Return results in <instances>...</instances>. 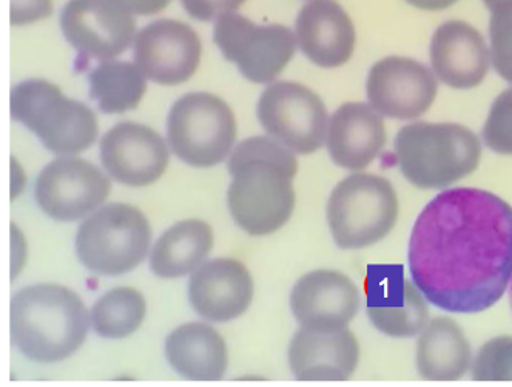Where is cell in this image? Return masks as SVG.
<instances>
[{"label": "cell", "mask_w": 512, "mask_h": 387, "mask_svg": "<svg viewBox=\"0 0 512 387\" xmlns=\"http://www.w3.org/2000/svg\"><path fill=\"white\" fill-rule=\"evenodd\" d=\"M11 340L28 360H67L84 344L90 318L79 295L56 284L27 287L11 300Z\"/></svg>", "instance_id": "cell-3"}, {"label": "cell", "mask_w": 512, "mask_h": 387, "mask_svg": "<svg viewBox=\"0 0 512 387\" xmlns=\"http://www.w3.org/2000/svg\"><path fill=\"white\" fill-rule=\"evenodd\" d=\"M152 241V226L130 204H110L79 227L76 252L90 272L118 276L144 261Z\"/></svg>", "instance_id": "cell-7"}, {"label": "cell", "mask_w": 512, "mask_h": 387, "mask_svg": "<svg viewBox=\"0 0 512 387\" xmlns=\"http://www.w3.org/2000/svg\"><path fill=\"white\" fill-rule=\"evenodd\" d=\"M412 7L425 11H442L452 7L459 0H406Z\"/></svg>", "instance_id": "cell-34"}, {"label": "cell", "mask_w": 512, "mask_h": 387, "mask_svg": "<svg viewBox=\"0 0 512 387\" xmlns=\"http://www.w3.org/2000/svg\"><path fill=\"white\" fill-rule=\"evenodd\" d=\"M366 295L369 320L381 334L412 338L429 323L425 295L403 275V267H369Z\"/></svg>", "instance_id": "cell-15"}, {"label": "cell", "mask_w": 512, "mask_h": 387, "mask_svg": "<svg viewBox=\"0 0 512 387\" xmlns=\"http://www.w3.org/2000/svg\"><path fill=\"white\" fill-rule=\"evenodd\" d=\"M290 309L304 329L338 332L357 317L360 290L344 273L315 270L295 284L290 293Z\"/></svg>", "instance_id": "cell-17"}, {"label": "cell", "mask_w": 512, "mask_h": 387, "mask_svg": "<svg viewBox=\"0 0 512 387\" xmlns=\"http://www.w3.org/2000/svg\"><path fill=\"white\" fill-rule=\"evenodd\" d=\"M472 352L462 327L448 317L429 321L417 343L418 374L428 381L462 380Z\"/></svg>", "instance_id": "cell-24"}, {"label": "cell", "mask_w": 512, "mask_h": 387, "mask_svg": "<svg viewBox=\"0 0 512 387\" xmlns=\"http://www.w3.org/2000/svg\"><path fill=\"white\" fill-rule=\"evenodd\" d=\"M101 159L115 181L128 187H147L169 167V147L153 128L121 122L102 138Z\"/></svg>", "instance_id": "cell-16"}, {"label": "cell", "mask_w": 512, "mask_h": 387, "mask_svg": "<svg viewBox=\"0 0 512 387\" xmlns=\"http://www.w3.org/2000/svg\"><path fill=\"white\" fill-rule=\"evenodd\" d=\"M258 119L267 135L290 152L310 155L327 139L326 105L315 91L298 82L269 85L258 102Z\"/></svg>", "instance_id": "cell-10"}, {"label": "cell", "mask_w": 512, "mask_h": 387, "mask_svg": "<svg viewBox=\"0 0 512 387\" xmlns=\"http://www.w3.org/2000/svg\"><path fill=\"white\" fill-rule=\"evenodd\" d=\"M215 236L210 224L187 219L170 227L156 241L150 269L161 278H179L195 272L212 252Z\"/></svg>", "instance_id": "cell-25"}, {"label": "cell", "mask_w": 512, "mask_h": 387, "mask_svg": "<svg viewBox=\"0 0 512 387\" xmlns=\"http://www.w3.org/2000/svg\"><path fill=\"white\" fill-rule=\"evenodd\" d=\"M366 93L380 115L409 121L425 115L432 107L438 84L434 73L422 62L389 56L369 71Z\"/></svg>", "instance_id": "cell-13"}, {"label": "cell", "mask_w": 512, "mask_h": 387, "mask_svg": "<svg viewBox=\"0 0 512 387\" xmlns=\"http://www.w3.org/2000/svg\"><path fill=\"white\" fill-rule=\"evenodd\" d=\"M166 357L181 377L192 381L223 380L229 364L226 341L203 323L178 327L167 338Z\"/></svg>", "instance_id": "cell-23"}, {"label": "cell", "mask_w": 512, "mask_h": 387, "mask_svg": "<svg viewBox=\"0 0 512 387\" xmlns=\"http://www.w3.org/2000/svg\"><path fill=\"white\" fill-rule=\"evenodd\" d=\"M483 139L492 152L512 155V88L500 93L492 102L483 127Z\"/></svg>", "instance_id": "cell-30"}, {"label": "cell", "mask_w": 512, "mask_h": 387, "mask_svg": "<svg viewBox=\"0 0 512 387\" xmlns=\"http://www.w3.org/2000/svg\"><path fill=\"white\" fill-rule=\"evenodd\" d=\"M295 36L304 56L318 67H341L354 54V22L335 0H310L304 5Z\"/></svg>", "instance_id": "cell-20"}, {"label": "cell", "mask_w": 512, "mask_h": 387, "mask_svg": "<svg viewBox=\"0 0 512 387\" xmlns=\"http://www.w3.org/2000/svg\"><path fill=\"white\" fill-rule=\"evenodd\" d=\"M53 14V0H11L10 21L14 27L34 24Z\"/></svg>", "instance_id": "cell-32"}, {"label": "cell", "mask_w": 512, "mask_h": 387, "mask_svg": "<svg viewBox=\"0 0 512 387\" xmlns=\"http://www.w3.org/2000/svg\"><path fill=\"white\" fill-rule=\"evenodd\" d=\"M110 190L112 182L95 164L62 156L42 170L36 182V199L50 218L78 221L101 207Z\"/></svg>", "instance_id": "cell-12"}, {"label": "cell", "mask_w": 512, "mask_h": 387, "mask_svg": "<svg viewBox=\"0 0 512 387\" xmlns=\"http://www.w3.org/2000/svg\"><path fill=\"white\" fill-rule=\"evenodd\" d=\"M509 303H511V309H512V280H511V283H509Z\"/></svg>", "instance_id": "cell-36"}, {"label": "cell", "mask_w": 512, "mask_h": 387, "mask_svg": "<svg viewBox=\"0 0 512 387\" xmlns=\"http://www.w3.org/2000/svg\"><path fill=\"white\" fill-rule=\"evenodd\" d=\"M485 2L486 8H488L489 11L494 8V5L497 4V2H500V0H483Z\"/></svg>", "instance_id": "cell-35"}, {"label": "cell", "mask_w": 512, "mask_h": 387, "mask_svg": "<svg viewBox=\"0 0 512 387\" xmlns=\"http://www.w3.org/2000/svg\"><path fill=\"white\" fill-rule=\"evenodd\" d=\"M475 381H512V337H497L483 344L472 364Z\"/></svg>", "instance_id": "cell-29"}, {"label": "cell", "mask_w": 512, "mask_h": 387, "mask_svg": "<svg viewBox=\"0 0 512 387\" xmlns=\"http://www.w3.org/2000/svg\"><path fill=\"white\" fill-rule=\"evenodd\" d=\"M398 210V196L388 179L355 173L332 192L327 202V223L340 249H366L392 232Z\"/></svg>", "instance_id": "cell-6"}, {"label": "cell", "mask_w": 512, "mask_h": 387, "mask_svg": "<svg viewBox=\"0 0 512 387\" xmlns=\"http://www.w3.org/2000/svg\"><path fill=\"white\" fill-rule=\"evenodd\" d=\"M227 193L235 223L252 236H266L287 224L295 209L298 162L280 142L264 136L236 145L229 159Z\"/></svg>", "instance_id": "cell-2"}, {"label": "cell", "mask_w": 512, "mask_h": 387, "mask_svg": "<svg viewBox=\"0 0 512 387\" xmlns=\"http://www.w3.org/2000/svg\"><path fill=\"white\" fill-rule=\"evenodd\" d=\"M408 258L429 303L451 313L485 312L512 280V207L486 190H445L418 215Z\"/></svg>", "instance_id": "cell-1"}, {"label": "cell", "mask_w": 512, "mask_h": 387, "mask_svg": "<svg viewBox=\"0 0 512 387\" xmlns=\"http://www.w3.org/2000/svg\"><path fill=\"white\" fill-rule=\"evenodd\" d=\"M252 275L240 261L218 258L199 267L189 284L193 310L210 323H229L252 304Z\"/></svg>", "instance_id": "cell-18"}, {"label": "cell", "mask_w": 512, "mask_h": 387, "mask_svg": "<svg viewBox=\"0 0 512 387\" xmlns=\"http://www.w3.org/2000/svg\"><path fill=\"white\" fill-rule=\"evenodd\" d=\"M122 4L138 16H153L169 7L172 0H121Z\"/></svg>", "instance_id": "cell-33"}, {"label": "cell", "mask_w": 512, "mask_h": 387, "mask_svg": "<svg viewBox=\"0 0 512 387\" xmlns=\"http://www.w3.org/2000/svg\"><path fill=\"white\" fill-rule=\"evenodd\" d=\"M491 64L512 84V0H500L491 10Z\"/></svg>", "instance_id": "cell-28"}, {"label": "cell", "mask_w": 512, "mask_h": 387, "mask_svg": "<svg viewBox=\"0 0 512 387\" xmlns=\"http://www.w3.org/2000/svg\"><path fill=\"white\" fill-rule=\"evenodd\" d=\"M11 118L38 136L54 155H79L98 138L95 113L44 79H30L11 90Z\"/></svg>", "instance_id": "cell-5"}, {"label": "cell", "mask_w": 512, "mask_h": 387, "mask_svg": "<svg viewBox=\"0 0 512 387\" xmlns=\"http://www.w3.org/2000/svg\"><path fill=\"white\" fill-rule=\"evenodd\" d=\"M133 16L121 0H68L61 13L62 33L81 56L112 61L136 39Z\"/></svg>", "instance_id": "cell-11"}, {"label": "cell", "mask_w": 512, "mask_h": 387, "mask_svg": "<svg viewBox=\"0 0 512 387\" xmlns=\"http://www.w3.org/2000/svg\"><path fill=\"white\" fill-rule=\"evenodd\" d=\"M434 75L455 90L479 87L488 75L491 51L479 30L463 21H449L435 30L431 41Z\"/></svg>", "instance_id": "cell-19"}, {"label": "cell", "mask_w": 512, "mask_h": 387, "mask_svg": "<svg viewBox=\"0 0 512 387\" xmlns=\"http://www.w3.org/2000/svg\"><path fill=\"white\" fill-rule=\"evenodd\" d=\"M145 318V300L132 287H118L105 293L91 310L96 334L110 340L130 337Z\"/></svg>", "instance_id": "cell-27"}, {"label": "cell", "mask_w": 512, "mask_h": 387, "mask_svg": "<svg viewBox=\"0 0 512 387\" xmlns=\"http://www.w3.org/2000/svg\"><path fill=\"white\" fill-rule=\"evenodd\" d=\"M360 344L351 330L300 329L289 347L290 369L298 381H347L357 371Z\"/></svg>", "instance_id": "cell-21"}, {"label": "cell", "mask_w": 512, "mask_h": 387, "mask_svg": "<svg viewBox=\"0 0 512 387\" xmlns=\"http://www.w3.org/2000/svg\"><path fill=\"white\" fill-rule=\"evenodd\" d=\"M90 96L107 115H119L141 104L147 91V78L130 62L102 61L88 75Z\"/></svg>", "instance_id": "cell-26"}, {"label": "cell", "mask_w": 512, "mask_h": 387, "mask_svg": "<svg viewBox=\"0 0 512 387\" xmlns=\"http://www.w3.org/2000/svg\"><path fill=\"white\" fill-rule=\"evenodd\" d=\"M395 156L412 186L442 190L479 169L482 144L465 125L415 122L397 133Z\"/></svg>", "instance_id": "cell-4"}, {"label": "cell", "mask_w": 512, "mask_h": 387, "mask_svg": "<svg viewBox=\"0 0 512 387\" xmlns=\"http://www.w3.org/2000/svg\"><path fill=\"white\" fill-rule=\"evenodd\" d=\"M213 41L226 61L253 84H269L294 59L297 36L284 25L253 24L241 14L218 17Z\"/></svg>", "instance_id": "cell-9"}, {"label": "cell", "mask_w": 512, "mask_h": 387, "mask_svg": "<svg viewBox=\"0 0 512 387\" xmlns=\"http://www.w3.org/2000/svg\"><path fill=\"white\" fill-rule=\"evenodd\" d=\"M386 141L383 118L371 104L346 102L329 122L327 149L332 161L351 172L369 167Z\"/></svg>", "instance_id": "cell-22"}, {"label": "cell", "mask_w": 512, "mask_h": 387, "mask_svg": "<svg viewBox=\"0 0 512 387\" xmlns=\"http://www.w3.org/2000/svg\"><path fill=\"white\" fill-rule=\"evenodd\" d=\"M181 4L196 21L209 22L224 14L235 13L246 0H181Z\"/></svg>", "instance_id": "cell-31"}, {"label": "cell", "mask_w": 512, "mask_h": 387, "mask_svg": "<svg viewBox=\"0 0 512 387\" xmlns=\"http://www.w3.org/2000/svg\"><path fill=\"white\" fill-rule=\"evenodd\" d=\"M236 133L232 108L210 93L182 96L167 119L170 150L196 169L221 164L232 152Z\"/></svg>", "instance_id": "cell-8"}, {"label": "cell", "mask_w": 512, "mask_h": 387, "mask_svg": "<svg viewBox=\"0 0 512 387\" xmlns=\"http://www.w3.org/2000/svg\"><path fill=\"white\" fill-rule=\"evenodd\" d=\"M201 56V39L184 22H152L135 39V64L145 78L159 85L175 87L189 81L201 64Z\"/></svg>", "instance_id": "cell-14"}]
</instances>
